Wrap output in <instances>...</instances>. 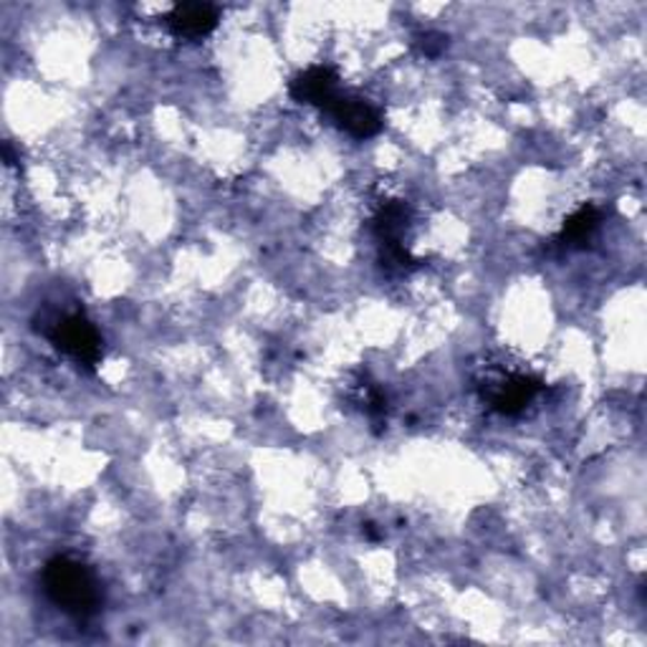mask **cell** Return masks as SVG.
I'll return each mask as SVG.
<instances>
[{"instance_id":"obj_1","label":"cell","mask_w":647,"mask_h":647,"mask_svg":"<svg viewBox=\"0 0 647 647\" xmlns=\"http://www.w3.org/2000/svg\"><path fill=\"white\" fill-rule=\"evenodd\" d=\"M43 589L53 605L69 617L84 619L94 617L101 607V589L87 564L71 557H53L43 567Z\"/></svg>"},{"instance_id":"obj_2","label":"cell","mask_w":647,"mask_h":647,"mask_svg":"<svg viewBox=\"0 0 647 647\" xmlns=\"http://www.w3.org/2000/svg\"><path fill=\"white\" fill-rule=\"evenodd\" d=\"M49 339L59 352L69 355L73 362L89 369V372L97 369L101 357H104V345H101L97 327L79 311L67 313V317L53 321V327L49 329Z\"/></svg>"},{"instance_id":"obj_3","label":"cell","mask_w":647,"mask_h":647,"mask_svg":"<svg viewBox=\"0 0 647 647\" xmlns=\"http://www.w3.org/2000/svg\"><path fill=\"white\" fill-rule=\"evenodd\" d=\"M335 125L339 129H345L347 135H352L355 140H367V137L380 135L382 129V115L377 112V107L369 104L362 97H347V94H337L335 99L324 107Z\"/></svg>"},{"instance_id":"obj_4","label":"cell","mask_w":647,"mask_h":647,"mask_svg":"<svg viewBox=\"0 0 647 647\" xmlns=\"http://www.w3.org/2000/svg\"><path fill=\"white\" fill-rule=\"evenodd\" d=\"M541 390V382L534 375L524 372H508L496 377L488 382L486 397L491 402V408L501 415H519L526 405H529L536 392Z\"/></svg>"},{"instance_id":"obj_5","label":"cell","mask_w":647,"mask_h":647,"mask_svg":"<svg viewBox=\"0 0 647 647\" xmlns=\"http://www.w3.org/2000/svg\"><path fill=\"white\" fill-rule=\"evenodd\" d=\"M220 11L210 3H178L168 16V26L180 39H202L216 31Z\"/></svg>"},{"instance_id":"obj_6","label":"cell","mask_w":647,"mask_h":647,"mask_svg":"<svg viewBox=\"0 0 647 647\" xmlns=\"http://www.w3.org/2000/svg\"><path fill=\"white\" fill-rule=\"evenodd\" d=\"M337 71L329 67H309L307 71H301L299 77L291 81V97L301 104H311L324 109L335 99L337 91Z\"/></svg>"},{"instance_id":"obj_7","label":"cell","mask_w":647,"mask_h":647,"mask_svg":"<svg viewBox=\"0 0 647 647\" xmlns=\"http://www.w3.org/2000/svg\"><path fill=\"white\" fill-rule=\"evenodd\" d=\"M410 223V208L405 206L402 200H385L377 208L375 218H372V230L375 238L380 240V246H397L402 243L405 230H408Z\"/></svg>"},{"instance_id":"obj_8","label":"cell","mask_w":647,"mask_h":647,"mask_svg":"<svg viewBox=\"0 0 647 647\" xmlns=\"http://www.w3.org/2000/svg\"><path fill=\"white\" fill-rule=\"evenodd\" d=\"M599 226V210L595 206H581L577 212H571L564 223L561 233L557 236V243L561 248H577L585 246Z\"/></svg>"},{"instance_id":"obj_9","label":"cell","mask_w":647,"mask_h":647,"mask_svg":"<svg viewBox=\"0 0 647 647\" xmlns=\"http://www.w3.org/2000/svg\"><path fill=\"white\" fill-rule=\"evenodd\" d=\"M420 49H422V53L425 57H438V53L446 49L448 46V39L442 33H436V31H430V33H425V36H420Z\"/></svg>"}]
</instances>
